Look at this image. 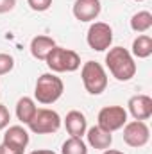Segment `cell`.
I'll return each mask as SVG.
<instances>
[{
  "label": "cell",
  "instance_id": "6da1fadb",
  "mask_svg": "<svg viewBox=\"0 0 152 154\" xmlns=\"http://www.w3.org/2000/svg\"><path fill=\"white\" fill-rule=\"evenodd\" d=\"M106 65L116 81H131L136 75V63L132 54L123 47H113L106 54Z\"/></svg>",
  "mask_w": 152,
  "mask_h": 154
},
{
  "label": "cell",
  "instance_id": "7a4b0ae2",
  "mask_svg": "<svg viewBox=\"0 0 152 154\" xmlns=\"http://www.w3.org/2000/svg\"><path fill=\"white\" fill-rule=\"evenodd\" d=\"M65 91V84L61 81V77L56 74H43L36 81V88H34V97L39 104H54L56 100H59V97Z\"/></svg>",
  "mask_w": 152,
  "mask_h": 154
},
{
  "label": "cell",
  "instance_id": "3957f363",
  "mask_svg": "<svg viewBox=\"0 0 152 154\" xmlns=\"http://www.w3.org/2000/svg\"><path fill=\"white\" fill-rule=\"evenodd\" d=\"M47 66L56 72V74H63V72H75L81 66V57L75 50L70 48H63V47H54L50 50V54L47 56Z\"/></svg>",
  "mask_w": 152,
  "mask_h": 154
},
{
  "label": "cell",
  "instance_id": "277c9868",
  "mask_svg": "<svg viewBox=\"0 0 152 154\" xmlns=\"http://www.w3.org/2000/svg\"><path fill=\"white\" fill-rule=\"evenodd\" d=\"M81 77H82V84L86 91L91 95H100L108 88V74L104 66L97 61H86L82 65Z\"/></svg>",
  "mask_w": 152,
  "mask_h": 154
},
{
  "label": "cell",
  "instance_id": "5b68a950",
  "mask_svg": "<svg viewBox=\"0 0 152 154\" xmlns=\"http://www.w3.org/2000/svg\"><path fill=\"white\" fill-rule=\"evenodd\" d=\"M27 125L36 134H52V133H56L61 127V116H59L57 111H54V109L43 108V109H38L36 111L34 118Z\"/></svg>",
  "mask_w": 152,
  "mask_h": 154
},
{
  "label": "cell",
  "instance_id": "8992f818",
  "mask_svg": "<svg viewBox=\"0 0 152 154\" xmlns=\"http://www.w3.org/2000/svg\"><path fill=\"white\" fill-rule=\"evenodd\" d=\"M86 41H88L90 48H93L97 52H104V50L111 48V43H113V29L109 27V23L95 22L88 29Z\"/></svg>",
  "mask_w": 152,
  "mask_h": 154
},
{
  "label": "cell",
  "instance_id": "52a82bcc",
  "mask_svg": "<svg viewBox=\"0 0 152 154\" xmlns=\"http://www.w3.org/2000/svg\"><path fill=\"white\" fill-rule=\"evenodd\" d=\"M99 127H102L104 131H118L127 124V111L122 106H106L99 111Z\"/></svg>",
  "mask_w": 152,
  "mask_h": 154
},
{
  "label": "cell",
  "instance_id": "ba28073f",
  "mask_svg": "<svg viewBox=\"0 0 152 154\" xmlns=\"http://www.w3.org/2000/svg\"><path fill=\"white\" fill-rule=\"evenodd\" d=\"M150 140V129L143 120H132L123 125V142L129 147H143Z\"/></svg>",
  "mask_w": 152,
  "mask_h": 154
},
{
  "label": "cell",
  "instance_id": "9c48e42d",
  "mask_svg": "<svg viewBox=\"0 0 152 154\" xmlns=\"http://www.w3.org/2000/svg\"><path fill=\"white\" fill-rule=\"evenodd\" d=\"M127 106L134 120H149L152 116V99L149 95H134L129 99Z\"/></svg>",
  "mask_w": 152,
  "mask_h": 154
},
{
  "label": "cell",
  "instance_id": "30bf717a",
  "mask_svg": "<svg viewBox=\"0 0 152 154\" xmlns=\"http://www.w3.org/2000/svg\"><path fill=\"white\" fill-rule=\"evenodd\" d=\"M100 0H75L74 16L79 22H93L100 14Z\"/></svg>",
  "mask_w": 152,
  "mask_h": 154
},
{
  "label": "cell",
  "instance_id": "8fae6325",
  "mask_svg": "<svg viewBox=\"0 0 152 154\" xmlns=\"http://www.w3.org/2000/svg\"><path fill=\"white\" fill-rule=\"evenodd\" d=\"M4 143L14 149L23 151L29 145V133L22 125H9L4 133Z\"/></svg>",
  "mask_w": 152,
  "mask_h": 154
},
{
  "label": "cell",
  "instance_id": "7c38bea8",
  "mask_svg": "<svg viewBox=\"0 0 152 154\" xmlns=\"http://www.w3.org/2000/svg\"><path fill=\"white\" fill-rule=\"evenodd\" d=\"M86 136H88V143L97 151H106L113 143V134L109 131H104L99 125H93V127L86 129Z\"/></svg>",
  "mask_w": 152,
  "mask_h": 154
},
{
  "label": "cell",
  "instance_id": "4fadbf2b",
  "mask_svg": "<svg viewBox=\"0 0 152 154\" xmlns=\"http://www.w3.org/2000/svg\"><path fill=\"white\" fill-rule=\"evenodd\" d=\"M65 127H66V131H68L70 136L82 138V134H86V129H88L86 116L82 115L81 111H77V109L68 111L66 118H65Z\"/></svg>",
  "mask_w": 152,
  "mask_h": 154
},
{
  "label": "cell",
  "instance_id": "5bb4252c",
  "mask_svg": "<svg viewBox=\"0 0 152 154\" xmlns=\"http://www.w3.org/2000/svg\"><path fill=\"white\" fill-rule=\"evenodd\" d=\"M54 47H56V41L50 36H36L31 41V54L39 61H45Z\"/></svg>",
  "mask_w": 152,
  "mask_h": 154
},
{
  "label": "cell",
  "instance_id": "9a60e30c",
  "mask_svg": "<svg viewBox=\"0 0 152 154\" xmlns=\"http://www.w3.org/2000/svg\"><path fill=\"white\" fill-rule=\"evenodd\" d=\"M36 111H38L36 102H34V99H31V97H22V99L16 102V116H18V120L23 122V124H29V122L34 118Z\"/></svg>",
  "mask_w": 152,
  "mask_h": 154
},
{
  "label": "cell",
  "instance_id": "2e32d148",
  "mask_svg": "<svg viewBox=\"0 0 152 154\" xmlns=\"http://www.w3.org/2000/svg\"><path fill=\"white\" fill-rule=\"evenodd\" d=\"M132 57L138 59H147L152 54V38L149 34H140L132 41Z\"/></svg>",
  "mask_w": 152,
  "mask_h": 154
},
{
  "label": "cell",
  "instance_id": "e0dca14e",
  "mask_svg": "<svg viewBox=\"0 0 152 154\" xmlns=\"http://www.w3.org/2000/svg\"><path fill=\"white\" fill-rule=\"evenodd\" d=\"M152 27V14L149 11H138L131 18V29L134 32H147Z\"/></svg>",
  "mask_w": 152,
  "mask_h": 154
},
{
  "label": "cell",
  "instance_id": "ac0fdd59",
  "mask_svg": "<svg viewBox=\"0 0 152 154\" xmlns=\"http://www.w3.org/2000/svg\"><path fill=\"white\" fill-rule=\"evenodd\" d=\"M61 154H88V145L82 142V138L70 136V138L63 143Z\"/></svg>",
  "mask_w": 152,
  "mask_h": 154
},
{
  "label": "cell",
  "instance_id": "d6986e66",
  "mask_svg": "<svg viewBox=\"0 0 152 154\" xmlns=\"http://www.w3.org/2000/svg\"><path fill=\"white\" fill-rule=\"evenodd\" d=\"M14 68V59L9 54H0V75L9 74Z\"/></svg>",
  "mask_w": 152,
  "mask_h": 154
},
{
  "label": "cell",
  "instance_id": "ffe728a7",
  "mask_svg": "<svg viewBox=\"0 0 152 154\" xmlns=\"http://www.w3.org/2000/svg\"><path fill=\"white\" fill-rule=\"evenodd\" d=\"M27 4H29V7H31L32 11L43 13V11H47V9L52 5V0H27Z\"/></svg>",
  "mask_w": 152,
  "mask_h": 154
},
{
  "label": "cell",
  "instance_id": "44dd1931",
  "mask_svg": "<svg viewBox=\"0 0 152 154\" xmlns=\"http://www.w3.org/2000/svg\"><path fill=\"white\" fill-rule=\"evenodd\" d=\"M9 120H11V113H9V109H7L4 104H0V131L5 129V127L9 125Z\"/></svg>",
  "mask_w": 152,
  "mask_h": 154
},
{
  "label": "cell",
  "instance_id": "7402d4cb",
  "mask_svg": "<svg viewBox=\"0 0 152 154\" xmlns=\"http://www.w3.org/2000/svg\"><path fill=\"white\" fill-rule=\"evenodd\" d=\"M14 5H16V0H0V14L13 11Z\"/></svg>",
  "mask_w": 152,
  "mask_h": 154
},
{
  "label": "cell",
  "instance_id": "603a6c76",
  "mask_svg": "<svg viewBox=\"0 0 152 154\" xmlns=\"http://www.w3.org/2000/svg\"><path fill=\"white\" fill-rule=\"evenodd\" d=\"M0 154H23V151H20V149H14V147H9V145L2 143V145H0Z\"/></svg>",
  "mask_w": 152,
  "mask_h": 154
},
{
  "label": "cell",
  "instance_id": "cb8c5ba5",
  "mask_svg": "<svg viewBox=\"0 0 152 154\" xmlns=\"http://www.w3.org/2000/svg\"><path fill=\"white\" fill-rule=\"evenodd\" d=\"M31 154H56L54 151H48V149H38V151H32Z\"/></svg>",
  "mask_w": 152,
  "mask_h": 154
},
{
  "label": "cell",
  "instance_id": "d4e9b609",
  "mask_svg": "<svg viewBox=\"0 0 152 154\" xmlns=\"http://www.w3.org/2000/svg\"><path fill=\"white\" fill-rule=\"evenodd\" d=\"M102 154H123L122 151H114V149H106Z\"/></svg>",
  "mask_w": 152,
  "mask_h": 154
},
{
  "label": "cell",
  "instance_id": "484cf974",
  "mask_svg": "<svg viewBox=\"0 0 152 154\" xmlns=\"http://www.w3.org/2000/svg\"><path fill=\"white\" fill-rule=\"evenodd\" d=\"M134 2H143V0H134Z\"/></svg>",
  "mask_w": 152,
  "mask_h": 154
}]
</instances>
